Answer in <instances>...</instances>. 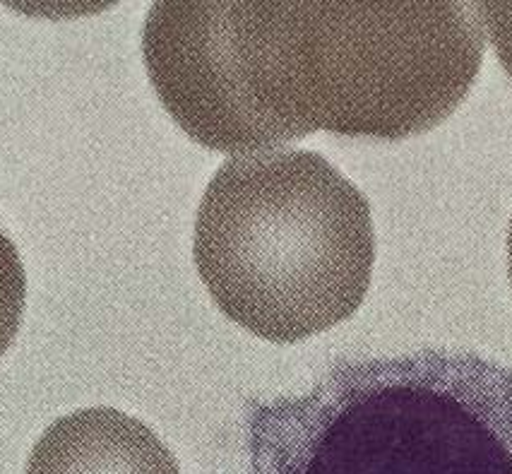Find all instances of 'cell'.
Instances as JSON below:
<instances>
[{
    "label": "cell",
    "mask_w": 512,
    "mask_h": 474,
    "mask_svg": "<svg viewBox=\"0 0 512 474\" xmlns=\"http://www.w3.org/2000/svg\"><path fill=\"white\" fill-rule=\"evenodd\" d=\"M484 49L472 3H154L142 27L164 109L231 154L315 130L424 133L467 97Z\"/></svg>",
    "instance_id": "1"
},
{
    "label": "cell",
    "mask_w": 512,
    "mask_h": 474,
    "mask_svg": "<svg viewBox=\"0 0 512 474\" xmlns=\"http://www.w3.org/2000/svg\"><path fill=\"white\" fill-rule=\"evenodd\" d=\"M248 474H512V366L421 349L253 400Z\"/></svg>",
    "instance_id": "2"
},
{
    "label": "cell",
    "mask_w": 512,
    "mask_h": 474,
    "mask_svg": "<svg viewBox=\"0 0 512 474\" xmlns=\"http://www.w3.org/2000/svg\"><path fill=\"white\" fill-rule=\"evenodd\" d=\"M195 265L226 318L270 342L347 321L371 287V205L308 150L226 159L195 219Z\"/></svg>",
    "instance_id": "3"
},
{
    "label": "cell",
    "mask_w": 512,
    "mask_h": 474,
    "mask_svg": "<svg viewBox=\"0 0 512 474\" xmlns=\"http://www.w3.org/2000/svg\"><path fill=\"white\" fill-rule=\"evenodd\" d=\"M25 474H181L171 450L140 419L92 407L53 422Z\"/></svg>",
    "instance_id": "4"
},
{
    "label": "cell",
    "mask_w": 512,
    "mask_h": 474,
    "mask_svg": "<svg viewBox=\"0 0 512 474\" xmlns=\"http://www.w3.org/2000/svg\"><path fill=\"white\" fill-rule=\"evenodd\" d=\"M27 301V275L13 241L0 231V357L20 333Z\"/></svg>",
    "instance_id": "5"
},
{
    "label": "cell",
    "mask_w": 512,
    "mask_h": 474,
    "mask_svg": "<svg viewBox=\"0 0 512 474\" xmlns=\"http://www.w3.org/2000/svg\"><path fill=\"white\" fill-rule=\"evenodd\" d=\"M484 29L491 34L500 63L512 77V3H476Z\"/></svg>",
    "instance_id": "6"
},
{
    "label": "cell",
    "mask_w": 512,
    "mask_h": 474,
    "mask_svg": "<svg viewBox=\"0 0 512 474\" xmlns=\"http://www.w3.org/2000/svg\"><path fill=\"white\" fill-rule=\"evenodd\" d=\"M508 268H510V282H512V222H510V234H508Z\"/></svg>",
    "instance_id": "7"
}]
</instances>
